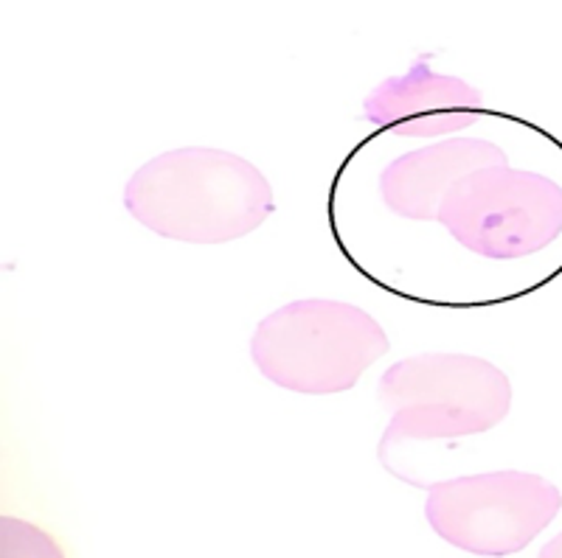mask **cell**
I'll return each instance as SVG.
<instances>
[{"instance_id": "6da1fadb", "label": "cell", "mask_w": 562, "mask_h": 558, "mask_svg": "<svg viewBox=\"0 0 562 558\" xmlns=\"http://www.w3.org/2000/svg\"><path fill=\"white\" fill-rule=\"evenodd\" d=\"M124 208L160 239L225 244L262 228L276 197L270 180L243 155L180 147L135 169L124 185Z\"/></svg>"}, {"instance_id": "7a4b0ae2", "label": "cell", "mask_w": 562, "mask_h": 558, "mask_svg": "<svg viewBox=\"0 0 562 558\" xmlns=\"http://www.w3.org/2000/svg\"><path fill=\"white\" fill-rule=\"evenodd\" d=\"M391 351L383 326L346 300L304 298L259 320L250 360L270 385L301 396H338Z\"/></svg>"}, {"instance_id": "3957f363", "label": "cell", "mask_w": 562, "mask_h": 558, "mask_svg": "<svg viewBox=\"0 0 562 558\" xmlns=\"http://www.w3.org/2000/svg\"><path fill=\"white\" fill-rule=\"evenodd\" d=\"M512 382L495 362L459 351H425L394 362L378 385L391 410L380 455L403 441L473 439L504 424Z\"/></svg>"}, {"instance_id": "277c9868", "label": "cell", "mask_w": 562, "mask_h": 558, "mask_svg": "<svg viewBox=\"0 0 562 558\" xmlns=\"http://www.w3.org/2000/svg\"><path fill=\"white\" fill-rule=\"evenodd\" d=\"M562 511V491L543 475L481 471L428 486L425 520L439 539L470 556L524 553Z\"/></svg>"}, {"instance_id": "5b68a950", "label": "cell", "mask_w": 562, "mask_h": 558, "mask_svg": "<svg viewBox=\"0 0 562 558\" xmlns=\"http://www.w3.org/2000/svg\"><path fill=\"white\" fill-rule=\"evenodd\" d=\"M436 223L481 259H529L562 236V185L509 163L490 166L448 191Z\"/></svg>"}, {"instance_id": "8992f818", "label": "cell", "mask_w": 562, "mask_h": 558, "mask_svg": "<svg viewBox=\"0 0 562 558\" xmlns=\"http://www.w3.org/2000/svg\"><path fill=\"white\" fill-rule=\"evenodd\" d=\"M484 93L459 77H445L428 59H414L403 77H389L366 95L363 115L400 138H453L473 127Z\"/></svg>"}, {"instance_id": "52a82bcc", "label": "cell", "mask_w": 562, "mask_h": 558, "mask_svg": "<svg viewBox=\"0 0 562 558\" xmlns=\"http://www.w3.org/2000/svg\"><path fill=\"white\" fill-rule=\"evenodd\" d=\"M506 166V152L486 138H445L391 160L380 174V197L391 214L411 223H436L441 200L467 174Z\"/></svg>"}, {"instance_id": "ba28073f", "label": "cell", "mask_w": 562, "mask_h": 558, "mask_svg": "<svg viewBox=\"0 0 562 558\" xmlns=\"http://www.w3.org/2000/svg\"><path fill=\"white\" fill-rule=\"evenodd\" d=\"M540 558H562V533L560 536H554V539L540 550Z\"/></svg>"}]
</instances>
